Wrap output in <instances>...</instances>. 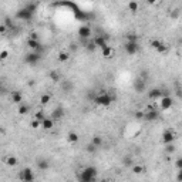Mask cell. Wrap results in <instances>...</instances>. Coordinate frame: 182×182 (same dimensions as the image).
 <instances>
[{
	"label": "cell",
	"instance_id": "obj_29",
	"mask_svg": "<svg viewBox=\"0 0 182 182\" xmlns=\"http://www.w3.org/2000/svg\"><path fill=\"white\" fill-rule=\"evenodd\" d=\"M34 117H36V118H34V119H37V121H40V122H41V121H43L44 118H46V114H44L43 111H37Z\"/></svg>",
	"mask_w": 182,
	"mask_h": 182
},
{
	"label": "cell",
	"instance_id": "obj_19",
	"mask_svg": "<svg viewBox=\"0 0 182 182\" xmlns=\"http://www.w3.org/2000/svg\"><path fill=\"white\" fill-rule=\"evenodd\" d=\"M103 137H100V135H96V137H93V139H91V144L94 145V147H97V148H100L101 145H103Z\"/></svg>",
	"mask_w": 182,
	"mask_h": 182
},
{
	"label": "cell",
	"instance_id": "obj_8",
	"mask_svg": "<svg viewBox=\"0 0 182 182\" xmlns=\"http://www.w3.org/2000/svg\"><path fill=\"white\" fill-rule=\"evenodd\" d=\"M27 46H29V48H30L32 51H39V53L43 51V46L40 44L39 40H32V39H29V40H27Z\"/></svg>",
	"mask_w": 182,
	"mask_h": 182
},
{
	"label": "cell",
	"instance_id": "obj_13",
	"mask_svg": "<svg viewBox=\"0 0 182 182\" xmlns=\"http://www.w3.org/2000/svg\"><path fill=\"white\" fill-rule=\"evenodd\" d=\"M164 96V91L160 88H152L151 91H148V98L150 100H160Z\"/></svg>",
	"mask_w": 182,
	"mask_h": 182
},
{
	"label": "cell",
	"instance_id": "obj_35",
	"mask_svg": "<svg viewBox=\"0 0 182 182\" xmlns=\"http://www.w3.org/2000/svg\"><path fill=\"white\" fill-rule=\"evenodd\" d=\"M96 151H97V147H94L93 144H88V145H87V152H91V154H93V152H96Z\"/></svg>",
	"mask_w": 182,
	"mask_h": 182
},
{
	"label": "cell",
	"instance_id": "obj_7",
	"mask_svg": "<svg viewBox=\"0 0 182 182\" xmlns=\"http://www.w3.org/2000/svg\"><path fill=\"white\" fill-rule=\"evenodd\" d=\"M33 13H30L29 10H26L24 7L23 9H20V10L16 13V17L19 19V20H23V22H29V20H32L33 19Z\"/></svg>",
	"mask_w": 182,
	"mask_h": 182
},
{
	"label": "cell",
	"instance_id": "obj_26",
	"mask_svg": "<svg viewBox=\"0 0 182 182\" xmlns=\"http://www.w3.org/2000/svg\"><path fill=\"white\" fill-rule=\"evenodd\" d=\"M50 100H51V97L48 96V94H43V96L40 97V104L41 105H47L50 103Z\"/></svg>",
	"mask_w": 182,
	"mask_h": 182
},
{
	"label": "cell",
	"instance_id": "obj_39",
	"mask_svg": "<svg viewBox=\"0 0 182 182\" xmlns=\"http://www.w3.org/2000/svg\"><path fill=\"white\" fill-rule=\"evenodd\" d=\"M29 39H32V40H39V36H37V33H30V37Z\"/></svg>",
	"mask_w": 182,
	"mask_h": 182
},
{
	"label": "cell",
	"instance_id": "obj_21",
	"mask_svg": "<svg viewBox=\"0 0 182 182\" xmlns=\"http://www.w3.org/2000/svg\"><path fill=\"white\" fill-rule=\"evenodd\" d=\"M67 139H68V142H71V144H75L80 137H78V134L77 132H68V135H67Z\"/></svg>",
	"mask_w": 182,
	"mask_h": 182
},
{
	"label": "cell",
	"instance_id": "obj_38",
	"mask_svg": "<svg viewBox=\"0 0 182 182\" xmlns=\"http://www.w3.org/2000/svg\"><path fill=\"white\" fill-rule=\"evenodd\" d=\"M135 118H138V119L144 118V111H137L135 112Z\"/></svg>",
	"mask_w": 182,
	"mask_h": 182
},
{
	"label": "cell",
	"instance_id": "obj_10",
	"mask_svg": "<svg viewBox=\"0 0 182 182\" xmlns=\"http://www.w3.org/2000/svg\"><path fill=\"white\" fill-rule=\"evenodd\" d=\"M174 139H175V132H174L172 129L164 131V134H162V141H164L165 145H167V144H172Z\"/></svg>",
	"mask_w": 182,
	"mask_h": 182
},
{
	"label": "cell",
	"instance_id": "obj_9",
	"mask_svg": "<svg viewBox=\"0 0 182 182\" xmlns=\"http://www.w3.org/2000/svg\"><path fill=\"white\" fill-rule=\"evenodd\" d=\"M78 36L80 39H90L91 37V27L90 26H80L78 27Z\"/></svg>",
	"mask_w": 182,
	"mask_h": 182
},
{
	"label": "cell",
	"instance_id": "obj_27",
	"mask_svg": "<svg viewBox=\"0 0 182 182\" xmlns=\"http://www.w3.org/2000/svg\"><path fill=\"white\" fill-rule=\"evenodd\" d=\"M128 9H129V11L135 13V11L138 10V3H137V1H129V3H128Z\"/></svg>",
	"mask_w": 182,
	"mask_h": 182
},
{
	"label": "cell",
	"instance_id": "obj_36",
	"mask_svg": "<svg viewBox=\"0 0 182 182\" xmlns=\"http://www.w3.org/2000/svg\"><path fill=\"white\" fill-rule=\"evenodd\" d=\"M7 57H9V51H6V50L0 51V60H6Z\"/></svg>",
	"mask_w": 182,
	"mask_h": 182
},
{
	"label": "cell",
	"instance_id": "obj_1",
	"mask_svg": "<svg viewBox=\"0 0 182 182\" xmlns=\"http://www.w3.org/2000/svg\"><path fill=\"white\" fill-rule=\"evenodd\" d=\"M98 171L96 167H86L78 174V182H97Z\"/></svg>",
	"mask_w": 182,
	"mask_h": 182
},
{
	"label": "cell",
	"instance_id": "obj_18",
	"mask_svg": "<svg viewBox=\"0 0 182 182\" xmlns=\"http://www.w3.org/2000/svg\"><path fill=\"white\" fill-rule=\"evenodd\" d=\"M41 127H43L44 129H51L54 127V121L50 117H46L43 121H41Z\"/></svg>",
	"mask_w": 182,
	"mask_h": 182
},
{
	"label": "cell",
	"instance_id": "obj_24",
	"mask_svg": "<svg viewBox=\"0 0 182 182\" xmlns=\"http://www.w3.org/2000/svg\"><path fill=\"white\" fill-rule=\"evenodd\" d=\"M37 6H39L37 3H27V4L24 6V9H26V10H29L30 13H33V14H34V11L37 10Z\"/></svg>",
	"mask_w": 182,
	"mask_h": 182
},
{
	"label": "cell",
	"instance_id": "obj_2",
	"mask_svg": "<svg viewBox=\"0 0 182 182\" xmlns=\"http://www.w3.org/2000/svg\"><path fill=\"white\" fill-rule=\"evenodd\" d=\"M114 101H115V96H111L108 93H101V94H98L94 98V103H96L97 105H101V107H108Z\"/></svg>",
	"mask_w": 182,
	"mask_h": 182
},
{
	"label": "cell",
	"instance_id": "obj_40",
	"mask_svg": "<svg viewBox=\"0 0 182 182\" xmlns=\"http://www.w3.org/2000/svg\"><path fill=\"white\" fill-rule=\"evenodd\" d=\"M175 165H176V168H178V169L181 171V168H182V160H179V158H178V160H176V164H175Z\"/></svg>",
	"mask_w": 182,
	"mask_h": 182
},
{
	"label": "cell",
	"instance_id": "obj_28",
	"mask_svg": "<svg viewBox=\"0 0 182 182\" xmlns=\"http://www.w3.org/2000/svg\"><path fill=\"white\" fill-rule=\"evenodd\" d=\"M127 41H137L138 43V36L134 33H129V34H127Z\"/></svg>",
	"mask_w": 182,
	"mask_h": 182
},
{
	"label": "cell",
	"instance_id": "obj_15",
	"mask_svg": "<svg viewBox=\"0 0 182 182\" xmlns=\"http://www.w3.org/2000/svg\"><path fill=\"white\" fill-rule=\"evenodd\" d=\"M145 88H147V84H145V81L144 80H141V78H138V80H135V83H134V90L137 91V93H144L145 91Z\"/></svg>",
	"mask_w": 182,
	"mask_h": 182
},
{
	"label": "cell",
	"instance_id": "obj_16",
	"mask_svg": "<svg viewBox=\"0 0 182 182\" xmlns=\"http://www.w3.org/2000/svg\"><path fill=\"white\" fill-rule=\"evenodd\" d=\"M37 168H39V171H47V169L50 168V162H48V160H44V158L37 160Z\"/></svg>",
	"mask_w": 182,
	"mask_h": 182
},
{
	"label": "cell",
	"instance_id": "obj_6",
	"mask_svg": "<svg viewBox=\"0 0 182 182\" xmlns=\"http://www.w3.org/2000/svg\"><path fill=\"white\" fill-rule=\"evenodd\" d=\"M139 46L137 41H127L125 46H124V50H125V53L129 54V56H134V54H137L138 51Z\"/></svg>",
	"mask_w": 182,
	"mask_h": 182
},
{
	"label": "cell",
	"instance_id": "obj_34",
	"mask_svg": "<svg viewBox=\"0 0 182 182\" xmlns=\"http://www.w3.org/2000/svg\"><path fill=\"white\" fill-rule=\"evenodd\" d=\"M30 125H32V128H39V127H40V125H41V122H40V121H37V119H33L32 122H30Z\"/></svg>",
	"mask_w": 182,
	"mask_h": 182
},
{
	"label": "cell",
	"instance_id": "obj_33",
	"mask_svg": "<svg viewBox=\"0 0 182 182\" xmlns=\"http://www.w3.org/2000/svg\"><path fill=\"white\" fill-rule=\"evenodd\" d=\"M165 151H167L168 154H172V152H175V145H174V142H172V144H167V147H165Z\"/></svg>",
	"mask_w": 182,
	"mask_h": 182
},
{
	"label": "cell",
	"instance_id": "obj_17",
	"mask_svg": "<svg viewBox=\"0 0 182 182\" xmlns=\"http://www.w3.org/2000/svg\"><path fill=\"white\" fill-rule=\"evenodd\" d=\"M11 103L14 104H22L23 103V94L19 91H13L11 93Z\"/></svg>",
	"mask_w": 182,
	"mask_h": 182
},
{
	"label": "cell",
	"instance_id": "obj_42",
	"mask_svg": "<svg viewBox=\"0 0 182 182\" xmlns=\"http://www.w3.org/2000/svg\"><path fill=\"white\" fill-rule=\"evenodd\" d=\"M0 90H1V83H0Z\"/></svg>",
	"mask_w": 182,
	"mask_h": 182
},
{
	"label": "cell",
	"instance_id": "obj_20",
	"mask_svg": "<svg viewBox=\"0 0 182 182\" xmlns=\"http://www.w3.org/2000/svg\"><path fill=\"white\" fill-rule=\"evenodd\" d=\"M48 77H50V80L51 81H54V83H58L60 80H61V75L58 74L56 70H53V71H50V74H48Z\"/></svg>",
	"mask_w": 182,
	"mask_h": 182
},
{
	"label": "cell",
	"instance_id": "obj_4",
	"mask_svg": "<svg viewBox=\"0 0 182 182\" xmlns=\"http://www.w3.org/2000/svg\"><path fill=\"white\" fill-rule=\"evenodd\" d=\"M40 60H41V53H39V51H30L24 57V61L30 65H36Z\"/></svg>",
	"mask_w": 182,
	"mask_h": 182
},
{
	"label": "cell",
	"instance_id": "obj_23",
	"mask_svg": "<svg viewBox=\"0 0 182 182\" xmlns=\"http://www.w3.org/2000/svg\"><path fill=\"white\" fill-rule=\"evenodd\" d=\"M6 164H7L9 167H16V165L19 164V160H17L16 157H9V158H6Z\"/></svg>",
	"mask_w": 182,
	"mask_h": 182
},
{
	"label": "cell",
	"instance_id": "obj_30",
	"mask_svg": "<svg viewBox=\"0 0 182 182\" xmlns=\"http://www.w3.org/2000/svg\"><path fill=\"white\" fill-rule=\"evenodd\" d=\"M132 172H134V174H142V172H144V167L134 165V167H132Z\"/></svg>",
	"mask_w": 182,
	"mask_h": 182
},
{
	"label": "cell",
	"instance_id": "obj_41",
	"mask_svg": "<svg viewBox=\"0 0 182 182\" xmlns=\"http://www.w3.org/2000/svg\"><path fill=\"white\" fill-rule=\"evenodd\" d=\"M6 30H7V27L4 24H0V33L3 34V33H6Z\"/></svg>",
	"mask_w": 182,
	"mask_h": 182
},
{
	"label": "cell",
	"instance_id": "obj_12",
	"mask_svg": "<svg viewBox=\"0 0 182 182\" xmlns=\"http://www.w3.org/2000/svg\"><path fill=\"white\" fill-rule=\"evenodd\" d=\"M93 43H94L96 47L101 48V50H103V48H105V47L108 46V44H107V39H105V37H103V36H97L96 39L93 40Z\"/></svg>",
	"mask_w": 182,
	"mask_h": 182
},
{
	"label": "cell",
	"instance_id": "obj_5",
	"mask_svg": "<svg viewBox=\"0 0 182 182\" xmlns=\"http://www.w3.org/2000/svg\"><path fill=\"white\" fill-rule=\"evenodd\" d=\"M160 118V112L157 111V110H154L152 107H148L147 108V111L144 112V119H147V121H157Z\"/></svg>",
	"mask_w": 182,
	"mask_h": 182
},
{
	"label": "cell",
	"instance_id": "obj_32",
	"mask_svg": "<svg viewBox=\"0 0 182 182\" xmlns=\"http://www.w3.org/2000/svg\"><path fill=\"white\" fill-rule=\"evenodd\" d=\"M161 44H162L161 40H152V41H151V47H152L154 50H157V48H160Z\"/></svg>",
	"mask_w": 182,
	"mask_h": 182
},
{
	"label": "cell",
	"instance_id": "obj_31",
	"mask_svg": "<svg viewBox=\"0 0 182 182\" xmlns=\"http://www.w3.org/2000/svg\"><path fill=\"white\" fill-rule=\"evenodd\" d=\"M29 110H30V108L27 107V105H24V104H22V105H20V107H19V114H27V112H29Z\"/></svg>",
	"mask_w": 182,
	"mask_h": 182
},
{
	"label": "cell",
	"instance_id": "obj_25",
	"mask_svg": "<svg viewBox=\"0 0 182 182\" xmlns=\"http://www.w3.org/2000/svg\"><path fill=\"white\" fill-rule=\"evenodd\" d=\"M58 61H61V63H65V61H68V58H70V56L68 53H65V51H61V53L58 54Z\"/></svg>",
	"mask_w": 182,
	"mask_h": 182
},
{
	"label": "cell",
	"instance_id": "obj_14",
	"mask_svg": "<svg viewBox=\"0 0 182 182\" xmlns=\"http://www.w3.org/2000/svg\"><path fill=\"white\" fill-rule=\"evenodd\" d=\"M64 117V110L61 107H57L53 110V112H51V119L53 121H58V119H61V118Z\"/></svg>",
	"mask_w": 182,
	"mask_h": 182
},
{
	"label": "cell",
	"instance_id": "obj_11",
	"mask_svg": "<svg viewBox=\"0 0 182 182\" xmlns=\"http://www.w3.org/2000/svg\"><path fill=\"white\" fill-rule=\"evenodd\" d=\"M172 104H174V101H172L171 97L165 96V97H162V98H160V105H161V108H162L164 111L169 110V108L172 107Z\"/></svg>",
	"mask_w": 182,
	"mask_h": 182
},
{
	"label": "cell",
	"instance_id": "obj_3",
	"mask_svg": "<svg viewBox=\"0 0 182 182\" xmlns=\"http://www.w3.org/2000/svg\"><path fill=\"white\" fill-rule=\"evenodd\" d=\"M19 178H20V181L22 182H34L36 181V175H34V172H33L32 168H23L22 171L19 172Z\"/></svg>",
	"mask_w": 182,
	"mask_h": 182
},
{
	"label": "cell",
	"instance_id": "obj_22",
	"mask_svg": "<svg viewBox=\"0 0 182 182\" xmlns=\"http://www.w3.org/2000/svg\"><path fill=\"white\" fill-rule=\"evenodd\" d=\"M101 51H103V57H107V58H110V57L112 56V53H114V50H112L110 46H107L105 48H103Z\"/></svg>",
	"mask_w": 182,
	"mask_h": 182
},
{
	"label": "cell",
	"instance_id": "obj_37",
	"mask_svg": "<svg viewBox=\"0 0 182 182\" xmlns=\"http://www.w3.org/2000/svg\"><path fill=\"white\" fill-rule=\"evenodd\" d=\"M96 48H97V47L94 46V43H93V41H91V43H88V44H87V50H88V51H94Z\"/></svg>",
	"mask_w": 182,
	"mask_h": 182
}]
</instances>
